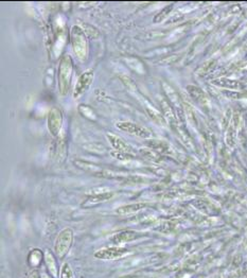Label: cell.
Instances as JSON below:
<instances>
[{"instance_id": "cell-15", "label": "cell", "mask_w": 247, "mask_h": 278, "mask_svg": "<svg viewBox=\"0 0 247 278\" xmlns=\"http://www.w3.org/2000/svg\"><path fill=\"white\" fill-rule=\"evenodd\" d=\"M61 278H75L74 271H72L69 263L65 262L61 269Z\"/></svg>"}, {"instance_id": "cell-16", "label": "cell", "mask_w": 247, "mask_h": 278, "mask_svg": "<svg viewBox=\"0 0 247 278\" xmlns=\"http://www.w3.org/2000/svg\"><path fill=\"white\" fill-rule=\"evenodd\" d=\"M162 108H163V110H164V112H165V114H166V116L168 117V118H169L171 121H173V120H174V114H173V112H172L170 105L168 104V102H166L165 100H163V102H162Z\"/></svg>"}, {"instance_id": "cell-10", "label": "cell", "mask_w": 247, "mask_h": 278, "mask_svg": "<svg viewBox=\"0 0 247 278\" xmlns=\"http://www.w3.org/2000/svg\"><path fill=\"white\" fill-rule=\"evenodd\" d=\"M45 261H46V265H47V268H48L50 274L53 277H57V275H59V271H57L59 270V268H57V262H56L55 257L51 254L50 251L46 252Z\"/></svg>"}, {"instance_id": "cell-4", "label": "cell", "mask_w": 247, "mask_h": 278, "mask_svg": "<svg viewBox=\"0 0 247 278\" xmlns=\"http://www.w3.org/2000/svg\"><path fill=\"white\" fill-rule=\"evenodd\" d=\"M117 126L121 130L126 132V133L133 134L135 136L141 137V138H150L152 135V132L149 131L148 129H145L141 125H138L133 122H128V121H120L117 123Z\"/></svg>"}, {"instance_id": "cell-7", "label": "cell", "mask_w": 247, "mask_h": 278, "mask_svg": "<svg viewBox=\"0 0 247 278\" xmlns=\"http://www.w3.org/2000/svg\"><path fill=\"white\" fill-rule=\"evenodd\" d=\"M62 123H63L62 112L60 111V109L53 108L48 115V129L53 136H56L60 133Z\"/></svg>"}, {"instance_id": "cell-11", "label": "cell", "mask_w": 247, "mask_h": 278, "mask_svg": "<svg viewBox=\"0 0 247 278\" xmlns=\"http://www.w3.org/2000/svg\"><path fill=\"white\" fill-rule=\"evenodd\" d=\"M114 195L113 194H99V195H94L92 197H89L88 199H87L85 201V204H83V206L86 207L87 205H95V204H98L100 202H103V201H106L108 199H110Z\"/></svg>"}, {"instance_id": "cell-8", "label": "cell", "mask_w": 247, "mask_h": 278, "mask_svg": "<svg viewBox=\"0 0 247 278\" xmlns=\"http://www.w3.org/2000/svg\"><path fill=\"white\" fill-rule=\"evenodd\" d=\"M107 138H108V140L110 141L111 145H113V147L116 150H118L119 152L125 153V154H130V153H132V149H130L129 145L123 139H121L120 137H118L117 135L108 134Z\"/></svg>"}, {"instance_id": "cell-12", "label": "cell", "mask_w": 247, "mask_h": 278, "mask_svg": "<svg viewBox=\"0 0 247 278\" xmlns=\"http://www.w3.org/2000/svg\"><path fill=\"white\" fill-rule=\"evenodd\" d=\"M144 207L143 204H130V205H126V206H122L120 208L117 209L118 213H129V212H135L138 211L139 209H142Z\"/></svg>"}, {"instance_id": "cell-13", "label": "cell", "mask_w": 247, "mask_h": 278, "mask_svg": "<svg viewBox=\"0 0 247 278\" xmlns=\"http://www.w3.org/2000/svg\"><path fill=\"white\" fill-rule=\"evenodd\" d=\"M213 83L217 86H224V87H229V89H240L241 85L239 82L236 81H231V80H225V79H220V80H215Z\"/></svg>"}, {"instance_id": "cell-6", "label": "cell", "mask_w": 247, "mask_h": 278, "mask_svg": "<svg viewBox=\"0 0 247 278\" xmlns=\"http://www.w3.org/2000/svg\"><path fill=\"white\" fill-rule=\"evenodd\" d=\"M95 78V74L94 70H87L85 71L82 76H80L76 87H75V93H74V97L75 98H79L81 97L83 94L86 93V91L89 89V86L92 85L93 81Z\"/></svg>"}, {"instance_id": "cell-18", "label": "cell", "mask_w": 247, "mask_h": 278, "mask_svg": "<svg viewBox=\"0 0 247 278\" xmlns=\"http://www.w3.org/2000/svg\"><path fill=\"white\" fill-rule=\"evenodd\" d=\"M40 278H51L48 274H41V277Z\"/></svg>"}, {"instance_id": "cell-1", "label": "cell", "mask_w": 247, "mask_h": 278, "mask_svg": "<svg viewBox=\"0 0 247 278\" xmlns=\"http://www.w3.org/2000/svg\"><path fill=\"white\" fill-rule=\"evenodd\" d=\"M72 74H74V63H72V58L70 55L66 54L62 57L59 66V72H57L60 92L63 96L67 95L70 90Z\"/></svg>"}, {"instance_id": "cell-14", "label": "cell", "mask_w": 247, "mask_h": 278, "mask_svg": "<svg viewBox=\"0 0 247 278\" xmlns=\"http://www.w3.org/2000/svg\"><path fill=\"white\" fill-rule=\"evenodd\" d=\"M147 112L149 114V116L151 117V118L156 121L157 123H161V124H166V119L164 118V117L159 114V112H157L155 109L153 108H148L147 109Z\"/></svg>"}, {"instance_id": "cell-5", "label": "cell", "mask_w": 247, "mask_h": 278, "mask_svg": "<svg viewBox=\"0 0 247 278\" xmlns=\"http://www.w3.org/2000/svg\"><path fill=\"white\" fill-rule=\"evenodd\" d=\"M127 253V248L122 246H113V247H105L101 248L100 251L95 253V257L103 260H113L118 259L124 256Z\"/></svg>"}, {"instance_id": "cell-17", "label": "cell", "mask_w": 247, "mask_h": 278, "mask_svg": "<svg viewBox=\"0 0 247 278\" xmlns=\"http://www.w3.org/2000/svg\"><path fill=\"white\" fill-rule=\"evenodd\" d=\"M40 277H41V273H39V271H37V270H34L30 274V276H29V278H40Z\"/></svg>"}, {"instance_id": "cell-2", "label": "cell", "mask_w": 247, "mask_h": 278, "mask_svg": "<svg viewBox=\"0 0 247 278\" xmlns=\"http://www.w3.org/2000/svg\"><path fill=\"white\" fill-rule=\"evenodd\" d=\"M74 242V231L71 228H64L55 240L54 251L57 258L63 259L69 252Z\"/></svg>"}, {"instance_id": "cell-3", "label": "cell", "mask_w": 247, "mask_h": 278, "mask_svg": "<svg viewBox=\"0 0 247 278\" xmlns=\"http://www.w3.org/2000/svg\"><path fill=\"white\" fill-rule=\"evenodd\" d=\"M71 37H72V47H74L77 55L81 58V60H85L87 54V41L85 38L83 28H80L79 26L72 28Z\"/></svg>"}, {"instance_id": "cell-9", "label": "cell", "mask_w": 247, "mask_h": 278, "mask_svg": "<svg viewBox=\"0 0 247 278\" xmlns=\"http://www.w3.org/2000/svg\"><path fill=\"white\" fill-rule=\"evenodd\" d=\"M137 238V233L135 231H123L118 233V235H116L111 238V241L115 244H121L124 242H128L132 241L134 239Z\"/></svg>"}]
</instances>
